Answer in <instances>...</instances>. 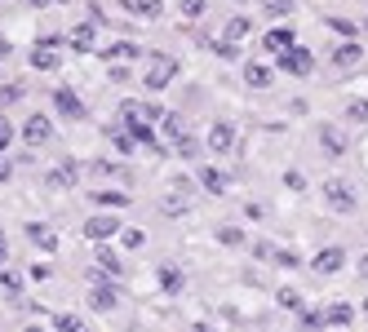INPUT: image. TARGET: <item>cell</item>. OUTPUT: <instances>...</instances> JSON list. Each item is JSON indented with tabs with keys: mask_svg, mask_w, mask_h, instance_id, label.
<instances>
[{
	"mask_svg": "<svg viewBox=\"0 0 368 332\" xmlns=\"http://www.w3.org/2000/svg\"><path fill=\"white\" fill-rule=\"evenodd\" d=\"M280 66H284L289 75H310V66H315V58H310V49H302V44H293V49L280 53Z\"/></svg>",
	"mask_w": 368,
	"mask_h": 332,
	"instance_id": "cell-3",
	"label": "cell"
},
{
	"mask_svg": "<svg viewBox=\"0 0 368 332\" xmlns=\"http://www.w3.org/2000/svg\"><path fill=\"white\" fill-rule=\"evenodd\" d=\"M53 328H58V332H89V328H84V319L67 315V310H58V315H53Z\"/></svg>",
	"mask_w": 368,
	"mask_h": 332,
	"instance_id": "cell-22",
	"label": "cell"
},
{
	"mask_svg": "<svg viewBox=\"0 0 368 332\" xmlns=\"http://www.w3.org/2000/svg\"><path fill=\"white\" fill-rule=\"evenodd\" d=\"M18 98H23L18 84H0V107H9V102H18Z\"/></svg>",
	"mask_w": 368,
	"mask_h": 332,
	"instance_id": "cell-36",
	"label": "cell"
},
{
	"mask_svg": "<svg viewBox=\"0 0 368 332\" xmlns=\"http://www.w3.org/2000/svg\"><path fill=\"white\" fill-rule=\"evenodd\" d=\"M93 204H107V208H129V195H116V191H98Z\"/></svg>",
	"mask_w": 368,
	"mask_h": 332,
	"instance_id": "cell-27",
	"label": "cell"
},
{
	"mask_svg": "<svg viewBox=\"0 0 368 332\" xmlns=\"http://www.w3.org/2000/svg\"><path fill=\"white\" fill-rule=\"evenodd\" d=\"M262 9H267V14H275V18H284L289 9H293V0H262Z\"/></svg>",
	"mask_w": 368,
	"mask_h": 332,
	"instance_id": "cell-33",
	"label": "cell"
},
{
	"mask_svg": "<svg viewBox=\"0 0 368 332\" xmlns=\"http://www.w3.org/2000/svg\"><path fill=\"white\" fill-rule=\"evenodd\" d=\"M160 129H164V138H173V142H182V138H186L182 116H160Z\"/></svg>",
	"mask_w": 368,
	"mask_h": 332,
	"instance_id": "cell-24",
	"label": "cell"
},
{
	"mask_svg": "<svg viewBox=\"0 0 368 332\" xmlns=\"http://www.w3.org/2000/svg\"><path fill=\"white\" fill-rule=\"evenodd\" d=\"M324 199L337 208V213H351V208H355V191H351L346 182H337V177H328V186H324Z\"/></svg>",
	"mask_w": 368,
	"mask_h": 332,
	"instance_id": "cell-5",
	"label": "cell"
},
{
	"mask_svg": "<svg viewBox=\"0 0 368 332\" xmlns=\"http://www.w3.org/2000/svg\"><path fill=\"white\" fill-rule=\"evenodd\" d=\"M319 142H324V151H333V155H342V151H346V142L337 138L333 129H324V138H319Z\"/></svg>",
	"mask_w": 368,
	"mask_h": 332,
	"instance_id": "cell-32",
	"label": "cell"
},
{
	"mask_svg": "<svg viewBox=\"0 0 368 332\" xmlns=\"http://www.w3.org/2000/svg\"><path fill=\"white\" fill-rule=\"evenodd\" d=\"M27 240H32V244H36V248H49V253H53V244H58V235H53V231H49V226H40V222H32V226H27Z\"/></svg>",
	"mask_w": 368,
	"mask_h": 332,
	"instance_id": "cell-12",
	"label": "cell"
},
{
	"mask_svg": "<svg viewBox=\"0 0 368 332\" xmlns=\"http://www.w3.org/2000/svg\"><path fill=\"white\" fill-rule=\"evenodd\" d=\"M231 146H235V129H231V125H213V129H209V151L226 155Z\"/></svg>",
	"mask_w": 368,
	"mask_h": 332,
	"instance_id": "cell-10",
	"label": "cell"
},
{
	"mask_svg": "<svg viewBox=\"0 0 368 332\" xmlns=\"http://www.w3.org/2000/svg\"><path fill=\"white\" fill-rule=\"evenodd\" d=\"M364 310H368V301H364Z\"/></svg>",
	"mask_w": 368,
	"mask_h": 332,
	"instance_id": "cell-49",
	"label": "cell"
},
{
	"mask_svg": "<svg viewBox=\"0 0 368 332\" xmlns=\"http://www.w3.org/2000/svg\"><path fill=\"white\" fill-rule=\"evenodd\" d=\"M333 62L337 66H355V62H360V44H342V49L333 53Z\"/></svg>",
	"mask_w": 368,
	"mask_h": 332,
	"instance_id": "cell-25",
	"label": "cell"
},
{
	"mask_svg": "<svg viewBox=\"0 0 368 332\" xmlns=\"http://www.w3.org/2000/svg\"><path fill=\"white\" fill-rule=\"evenodd\" d=\"M0 288H5V292H18V288H23V279H18L14 270H0Z\"/></svg>",
	"mask_w": 368,
	"mask_h": 332,
	"instance_id": "cell-37",
	"label": "cell"
},
{
	"mask_svg": "<svg viewBox=\"0 0 368 332\" xmlns=\"http://www.w3.org/2000/svg\"><path fill=\"white\" fill-rule=\"evenodd\" d=\"M182 270H177V266H160V288L164 292H182Z\"/></svg>",
	"mask_w": 368,
	"mask_h": 332,
	"instance_id": "cell-17",
	"label": "cell"
},
{
	"mask_svg": "<svg viewBox=\"0 0 368 332\" xmlns=\"http://www.w3.org/2000/svg\"><path fill=\"white\" fill-rule=\"evenodd\" d=\"M116 231H120V217H111V213H98V217H89V222H84V240H93V244L111 240Z\"/></svg>",
	"mask_w": 368,
	"mask_h": 332,
	"instance_id": "cell-2",
	"label": "cell"
},
{
	"mask_svg": "<svg viewBox=\"0 0 368 332\" xmlns=\"http://www.w3.org/2000/svg\"><path fill=\"white\" fill-rule=\"evenodd\" d=\"M351 319H355V310L346 306V301H337V306H328V310H324V324H337V328H346Z\"/></svg>",
	"mask_w": 368,
	"mask_h": 332,
	"instance_id": "cell-19",
	"label": "cell"
},
{
	"mask_svg": "<svg viewBox=\"0 0 368 332\" xmlns=\"http://www.w3.org/2000/svg\"><path fill=\"white\" fill-rule=\"evenodd\" d=\"M346 116H351L355 125H368V102H351V107H346Z\"/></svg>",
	"mask_w": 368,
	"mask_h": 332,
	"instance_id": "cell-35",
	"label": "cell"
},
{
	"mask_svg": "<svg viewBox=\"0 0 368 332\" xmlns=\"http://www.w3.org/2000/svg\"><path fill=\"white\" fill-rule=\"evenodd\" d=\"M49 116H32V120H27V125H23V138L27 142H32V146H45V142H49Z\"/></svg>",
	"mask_w": 368,
	"mask_h": 332,
	"instance_id": "cell-9",
	"label": "cell"
},
{
	"mask_svg": "<svg viewBox=\"0 0 368 332\" xmlns=\"http://www.w3.org/2000/svg\"><path fill=\"white\" fill-rule=\"evenodd\" d=\"M120 240H125V248H143V244H147V235H143V231H125Z\"/></svg>",
	"mask_w": 368,
	"mask_h": 332,
	"instance_id": "cell-38",
	"label": "cell"
},
{
	"mask_svg": "<svg viewBox=\"0 0 368 332\" xmlns=\"http://www.w3.org/2000/svg\"><path fill=\"white\" fill-rule=\"evenodd\" d=\"M218 240L226 244V248H235V244H244V235L235 231V226H222V231H218Z\"/></svg>",
	"mask_w": 368,
	"mask_h": 332,
	"instance_id": "cell-34",
	"label": "cell"
},
{
	"mask_svg": "<svg viewBox=\"0 0 368 332\" xmlns=\"http://www.w3.org/2000/svg\"><path fill=\"white\" fill-rule=\"evenodd\" d=\"M9 142H14V125H9V120H5V116H0V151H5V146H9Z\"/></svg>",
	"mask_w": 368,
	"mask_h": 332,
	"instance_id": "cell-39",
	"label": "cell"
},
{
	"mask_svg": "<svg viewBox=\"0 0 368 332\" xmlns=\"http://www.w3.org/2000/svg\"><path fill=\"white\" fill-rule=\"evenodd\" d=\"M5 257H9V244H5V240H0V266H5Z\"/></svg>",
	"mask_w": 368,
	"mask_h": 332,
	"instance_id": "cell-43",
	"label": "cell"
},
{
	"mask_svg": "<svg viewBox=\"0 0 368 332\" xmlns=\"http://www.w3.org/2000/svg\"><path fill=\"white\" fill-rule=\"evenodd\" d=\"M23 332H45V328H23Z\"/></svg>",
	"mask_w": 368,
	"mask_h": 332,
	"instance_id": "cell-48",
	"label": "cell"
},
{
	"mask_svg": "<svg viewBox=\"0 0 368 332\" xmlns=\"http://www.w3.org/2000/svg\"><path fill=\"white\" fill-rule=\"evenodd\" d=\"M182 14L186 18H200L204 14V0H182Z\"/></svg>",
	"mask_w": 368,
	"mask_h": 332,
	"instance_id": "cell-40",
	"label": "cell"
},
{
	"mask_svg": "<svg viewBox=\"0 0 368 332\" xmlns=\"http://www.w3.org/2000/svg\"><path fill=\"white\" fill-rule=\"evenodd\" d=\"M360 274H368V253H364V257H360Z\"/></svg>",
	"mask_w": 368,
	"mask_h": 332,
	"instance_id": "cell-44",
	"label": "cell"
},
{
	"mask_svg": "<svg viewBox=\"0 0 368 332\" xmlns=\"http://www.w3.org/2000/svg\"><path fill=\"white\" fill-rule=\"evenodd\" d=\"M302 328H306V332H315V328H324V315H302Z\"/></svg>",
	"mask_w": 368,
	"mask_h": 332,
	"instance_id": "cell-41",
	"label": "cell"
},
{
	"mask_svg": "<svg viewBox=\"0 0 368 332\" xmlns=\"http://www.w3.org/2000/svg\"><path fill=\"white\" fill-rule=\"evenodd\" d=\"M89 306H93V310H116V306H120V288H116V283H93Z\"/></svg>",
	"mask_w": 368,
	"mask_h": 332,
	"instance_id": "cell-7",
	"label": "cell"
},
{
	"mask_svg": "<svg viewBox=\"0 0 368 332\" xmlns=\"http://www.w3.org/2000/svg\"><path fill=\"white\" fill-rule=\"evenodd\" d=\"M80 182V173H75V164H58L49 173V186H62V191H67V186H75Z\"/></svg>",
	"mask_w": 368,
	"mask_h": 332,
	"instance_id": "cell-16",
	"label": "cell"
},
{
	"mask_svg": "<svg viewBox=\"0 0 368 332\" xmlns=\"http://www.w3.org/2000/svg\"><path fill=\"white\" fill-rule=\"evenodd\" d=\"M125 9H134V14H160V0H125Z\"/></svg>",
	"mask_w": 368,
	"mask_h": 332,
	"instance_id": "cell-28",
	"label": "cell"
},
{
	"mask_svg": "<svg viewBox=\"0 0 368 332\" xmlns=\"http://www.w3.org/2000/svg\"><path fill=\"white\" fill-rule=\"evenodd\" d=\"M71 49L75 53H89L93 49V27H75V31H71Z\"/></svg>",
	"mask_w": 368,
	"mask_h": 332,
	"instance_id": "cell-23",
	"label": "cell"
},
{
	"mask_svg": "<svg viewBox=\"0 0 368 332\" xmlns=\"http://www.w3.org/2000/svg\"><path fill=\"white\" fill-rule=\"evenodd\" d=\"M284 186H293V191H302V186H306V177H302V173H284Z\"/></svg>",
	"mask_w": 368,
	"mask_h": 332,
	"instance_id": "cell-42",
	"label": "cell"
},
{
	"mask_svg": "<svg viewBox=\"0 0 368 332\" xmlns=\"http://www.w3.org/2000/svg\"><path fill=\"white\" fill-rule=\"evenodd\" d=\"M120 120H125V133H134L138 146H156V120H160L156 107H147V102H129V107L120 111ZM156 155H160V146H156Z\"/></svg>",
	"mask_w": 368,
	"mask_h": 332,
	"instance_id": "cell-1",
	"label": "cell"
},
{
	"mask_svg": "<svg viewBox=\"0 0 368 332\" xmlns=\"http://www.w3.org/2000/svg\"><path fill=\"white\" fill-rule=\"evenodd\" d=\"M342 261H346L342 248H324V253L315 257V274H337V270H342Z\"/></svg>",
	"mask_w": 368,
	"mask_h": 332,
	"instance_id": "cell-11",
	"label": "cell"
},
{
	"mask_svg": "<svg viewBox=\"0 0 368 332\" xmlns=\"http://www.w3.org/2000/svg\"><path fill=\"white\" fill-rule=\"evenodd\" d=\"M102 58H107V62H129V58H138V44L134 40H120V44H111Z\"/></svg>",
	"mask_w": 368,
	"mask_h": 332,
	"instance_id": "cell-20",
	"label": "cell"
},
{
	"mask_svg": "<svg viewBox=\"0 0 368 332\" xmlns=\"http://www.w3.org/2000/svg\"><path fill=\"white\" fill-rule=\"evenodd\" d=\"M200 182L209 195H226V173L222 168H200Z\"/></svg>",
	"mask_w": 368,
	"mask_h": 332,
	"instance_id": "cell-14",
	"label": "cell"
},
{
	"mask_svg": "<svg viewBox=\"0 0 368 332\" xmlns=\"http://www.w3.org/2000/svg\"><path fill=\"white\" fill-rule=\"evenodd\" d=\"M240 5H244V0H240Z\"/></svg>",
	"mask_w": 368,
	"mask_h": 332,
	"instance_id": "cell-50",
	"label": "cell"
},
{
	"mask_svg": "<svg viewBox=\"0 0 368 332\" xmlns=\"http://www.w3.org/2000/svg\"><path fill=\"white\" fill-rule=\"evenodd\" d=\"M98 266H102V270H111V274H120V257L107 248V244H98Z\"/></svg>",
	"mask_w": 368,
	"mask_h": 332,
	"instance_id": "cell-26",
	"label": "cell"
},
{
	"mask_svg": "<svg viewBox=\"0 0 368 332\" xmlns=\"http://www.w3.org/2000/svg\"><path fill=\"white\" fill-rule=\"evenodd\" d=\"M111 138H116V151H120V155H134V151H138L134 133H111Z\"/></svg>",
	"mask_w": 368,
	"mask_h": 332,
	"instance_id": "cell-30",
	"label": "cell"
},
{
	"mask_svg": "<svg viewBox=\"0 0 368 332\" xmlns=\"http://www.w3.org/2000/svg\"><path fill=\"white\" fill-rule=\"evenodd\" d=\"M262 44H267L271 53H284V49H293V31L275 27V31H267V36H262Z\"/></svg>",
	"mask_w": 368,
	"mask_h": 332,
	"instance_id": "cell-13",
	"label": "cell"
},
{
	"mask_svg": "<svg viewBox=\"0 0 368 332\" xmlns=\"http://www.w3.org/2000/svg\"><path fill=\"white\" fill-rule=\"evenodd\" d=\"M191 332H209V324H195V328H191Z\"/></svg>",
	"mask_w": 368,
	"mask_h": 332,
	"instance_id": "cell-46",
	"label": "cell"
},
{
	"mask_svg": "<svg viewBox=\"0 0 368 332\" xmlns=\"http://www.w3.org/2000/svg\"><path fill=\"white\" fill-rule=\"evenodd\" d=\"M173 75H177V62H173V58H156V62L147 66V89L160 93L169 80H173Z\"/></svg>",
	"mask_w": 368,
	"mask_h": 332,
	"instance_id": "cell-4",
	"label": "cell"
},
{
	"mask_svg": "<svg viewBox=\"0 0 368 332\" xmlns=\"http://www.w3.org/2000/svg\"><path fill=\"white\" fill-rule=\"evenodd\" d=\"M280 306L284 310H302V292L297 288H280Z\"/></svg>",
	"mask_w": 368,
	"mask_h": 332,
	"instance_id": "cell-29",
	"label": "cell"
},
{
	"mask_svg": "<svg viewBox=\"0 0 368 332\" xmlns=\"http://www.w3.org/2000/svg\"><path fill=\"white\" fill-rule=\"evenodd\" d=\"M328 27H333L337 36H346V40H355V31H360V27H355L351 18H333V23H328Z\"/></svg>",
	"mask_w": 368,
	"mask_h": 332,
	"instance_id": "cell-31",
	"label": "cell"
},
{
	"mask_svg": "<svg viewBox=\"0 0 368 332\" xmlns=\"http://www.w3.org/2000/svg\"><path fill=\"white\" fill-rule=\"evenodd\" d=\"M186 208H191V199H186V182H177V191L164 199V213L177 217V213H186Z\"/></svg>",
	"mask_w": 368,
	"mask_h": 332,
	"instance_id": "cell-15",
	"label": "cell"
},
{
	"mask_svg": "<svg viewBox=\"0 0 368 332\" xmlns=\"http://www.w3.org/2000/svg\"><path fill=\"white\" fill-rule=\"evenodd\" d=\"M53 107H58V116H67V120H80V116H84V102L75 98L71 89H58V93H53Z\"/></svg>",
	"mask_w": 368,
	"mask_h": 332,
	"instance_id": "cell-8",
	"label": "cell"
},
{
	"mask_svg": "<svg viewBox=\"0 0 368 332\" xmlns=\"http://www.w3.org/2000/svg\"><path fill=\"white\" fill-rule=\"evenodd\" d=\"M32 5H36V9H40V5H49V0H32Z\"/></svg>",
	"mask_w": 368,
	"mask_h": 332,
	"instance_id": "cell-47",
	"label": "cell"
},
{
	"mask_svg": "<svg viewBox=\"0 0 368 332\" xmlns=\"http://www.w3.org/2000/svg\"><path fill=\"white\" fill-rule=\"evenodd\" d=\"M0 58H9V44L5 40H0Z\"/></svg>",
	"mask_w": 368,
	"mask_h": 332,
	"instance_id": "cell-45",
	"label": "cell"
},
{
	"mask_svg": "<svg viewBox=\"0 0 368 332\" xmlns=\"http://www.w3.org/2000/svg\"><path fill=\"white\" fill-rule=\"evenodd\" d=\"M253 31V23H249V18H231V23H226V36H222V40H244V36H249Z\"/></svg>",
	"mask_w": 368,
	"mask_h": 332,
	"instance_id": "cell-21",
	"label": "cell"
},
{
	"mask_svg": "<svg viewBox=\"0 0 368 332\" xmlns=\"http://www.w3.org/2000/svg\"><path fill=\"white\" fill-rule=\"evenodd\" d=\"M32 66L36 71H53V66H58V40H53V36L32 49Z\"/></svg>",
	"mask_w": 368,
	"mask_h": 332,
	"instance_id": "cell-6",
	"label": "cell"
},
{
	"mask_svg": "<svg viewBox=\"0 0 368 332\" xmlns=\"http://www.w3.org/2000/svg\"><path fill=\"white\" fill-rule=\"evenodd\" d=\"M244 80H249L253 89H267V84H271V66H262V62H249V66H244Z\"/></svg>",
	"mask_w": 368,
	"mask_h": 332,
	"instance_id": "cell-18",
	"label": "cell"
}]
</instances>
